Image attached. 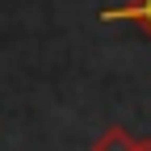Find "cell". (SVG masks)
Segmentation results:
<instances>
[{
  "label": "cell",
  "mask_w": 151,
  "mask_h": 151,
  "mask_svg": "<svg viewBox=\"0 0 151 151\" xmlns=\"http://www.w3.org/2000/svg\"><path fill=\"white\" fill-rule=\"evenodd\" d=\"M105 21H134L151 38V0H130V4H122V9H109Z\"/></svg>",
  "instance_id": "obj_1"
},
{
  "label": "cell",
  "mask_w": 151,
  "mask_h": 151,
  "mask_svg": "<svg viewBox=\"0 0 151 151\" xmlns=\"http://www.w3.org/2000/svg\"><path fill=\"white\" fill-rule=\"evenodd\" d=\"M134 147H139V139H130L122 126H109L105 134L92 143V151H134Z\"/></svg>",
  "instance_id": "obj_2"
},
{
  "label": "cell",
  "mask_w": 151,
  "mask_h": 151,
  "mask_svg": "<svg viewBox=\"0 0 151 151\" xmlns=\"http://www.w3.org/2000/svg\"><path fill=\"white\" fill-rule=\"evenodd\" d=\"M134 151H151V139H139V147Z\"/></svg>",
  "instance_id": "obj_3"
}]
</instances>
